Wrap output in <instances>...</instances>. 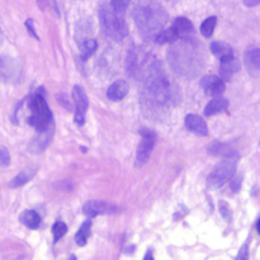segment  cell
I'll use <instances>...</instances> for the list:
<instances>
[{"label": "cell", "mask_w": 260, "mask_h": 260, "mask_svg": "<svg viewBox=\"0 0 260 260\" xmlns=\"http://www.w3.org/2000/svg\"><path fill=\"white\" fill-rule=\"evenodd\" d=\"M98 13L102 28L107 37L114 41H122L128 35V27L124 20V15H119L113 12L109 3H102Z\"/></svg>", "instance_id": "cell-4"}, {"label": "cell", "mask_w": 260, "mask_h": 260, "mask_svg": "<svg viewBox=\"0 0 260 260\" xmlns=\"http://www.w3.org/2000/svg\"><path fill=\"white\" fill-rule=\"evenodd\" d=\"M128 90L129 86L126 80H117L108 88L107 96H108V99H111L113 102L121 101V99H123L128 94Z\"/></svg>", "instance_id": "cell-17"}, {"label": "cell", "mask_w": 260, "mask_h": 260, "mask_svg": "<svg viewBox=\"0 0 260 260\" xmlns=\"http://www.w3.org/2000/svg\"><path fill=\"white\" fill-rule=\"evenodd\" d=\"M218 208H220L221 216H222V217L225 218L228 222H230L231 221V210H230V207H229L228 203H226L225 201H221L220 205H218Z\"/></svg>", "instance_id": "cell-29"}, {"label": "cell", "mask_w": 260, "mask_h": 260, "mask_svg": "<svg viewBox=\"0 0 260 260\" xmlns=\"http://www.w3.org/2000/svg\"><path fill=\"white\" fill-rule=\"evenodd\" d=\"M244 63L253 78L260 76V48L256 46H251L244 53Z\"/></svg>", "instance_id": "cell-12"}, {"label": "cell", "mask_w": 260, "mask_h": 260, "mask_svg": "<svg viewBox=\"0 0 260 260\" xmlns=\"http://www.w3.org/2000/svg\"><path fill=\"white\" fill-rule=\"evenodd\" d=\"M96 48H98V42H96L95 40H93V38H90V40H84L83 42L80 43L81 58H83L84 61L88 60V58L95 52Z\"/></svg>", "instance_id": "cell-22"}, {"label": "cell", "mask_w": 260, "mask_h": 260, "mask_svg": "<svg viewBox=\"0 0 260 260\" xmlns=\"http://www.w3.org/2000/svg\"><path fill=\"white\" fill-rule=\"evenodd\" d=\"M56 98H57L58 102H60V103L62 104L63 108H66V109H69V111H71V108H73V107H71V103H70V102H69V99H66L63 95H57V96H56Z\"/></svg>", "instance_id": "cell-32"}, {"label": "cell", "mask_w": 260, "mask_h": 260, "mask_svg": "<svg viewBox=\"0 0 260 260\" xmlns=\"http://www.w3.org/2000/svg\"><path fill=\"white\" fill-rule=\"evenodd\" d=\"M145 88L156 106H167L173 98L170 79L160 61H152L145 73Z\"/></svg>", "instance_id": "cell-2"}, {"label": "cell", "mask_w": 260, "mask_h": 260, "mask_svg": "<svg viewBox=\"0 0 260 260\" xmlns=\"http://www.w3.org/2000/svg\"><path fill=\"white\" fill-rule=\"evenodd\" d=\"M70 260H76V256H74V255H71V256H70Z\"/></svg>", "instance_id": "cell-38"}, {"label": "cell", "mask_w": 260, "mask_h": 260, "mask_svg": "<svg viewBox=\"0 0 260 260\" xmlns=\"http://www.w3.org/2000/svg\"><path fill=\"white\" fill-rule=\"evenodd\" d=\"M129 2H131V0H111L109 5H111V8L113 9V12H116L117 14L124 15Z\"/></svg>", "instance_id": "cell-27"}, {"label": "cell", "mask_w": 260, "mask_h": 260, "mask_svg": "<svg viewBox=\"0 0 260 260\" xmlns=\"http://www.w3.org/2000/svg\"><path fill=\"white\" fill-rule=\"evenodd\" d=\"M155 42L159 43V45H164V43H174L177 42L178 38H177V35H175L174 29H173V27L168 28V29H162L161 32L157 33L156 36H155Z\"/></svg>", "instance_id": "cell-23"}, {"label": "cell", "mask_w": 260, "mask_h": 260, "mask_svg": "<svg viewBox=\"0 0 260 260\" xmlns=\"http://www.w3.org/2000/svg\"><path fill=\"white\" fill-rule=\"evenodd\" d=\"M228 107H229L228 99L222 98V96H218V98H215L213 101H211L210 103L206 106L205 116H207V117L215 116V114L221 113V112L225 111Z\"/></svg>", "instance_id": "cell-18"}, {"label": "cell", "mask_w": 260, "mask_h": 260, "mask_svg": "<svg viewBox=\"0 0 260 260\" xmlns=\"http://www.w3.org/2000/svg\"><path fill=\"white\" fill-rule=\"evenodd\" d=\"M66 233H68V226H66L63 222H61V221H58V222H56L55 225L52 226V234H53V239H55V241L60 240Z\"/></svg>", "instance_id": "cell-28"}, {"label": "cell", "mask_w": 260, "mask_h": 260, "mask_svg": "<svg viewBox=\"0 0 260 260\" xmlns=\"http://www.w3.org/2000/svg\"><path fill=\"white\" fill-rule=\"evenodd\" d=\"M36 175V169H27L20 172L17 177H14L10 182V187L12 188H19L23 187L24 184H27L28 182L33 179V177Z\"/></svg>", "instance_id": "cell-21"}, {"label": "cell", "mask_w": 260, "mask_h": 260, "mask_svg": "<svg viewBox=\"0 0 260 260\" xmlns=\"http://www.w3.org/2000/svg\"><path fill=\"white\" fill-rule=\"evenodd\" d=\"M238 159V152L231 150L228 154V156H225V159H223L210 174V177H208V185H210L211 188H220L222 187L225 183H228L229 180L233 179V177L235 175L236 172Z\"/></svg>", "instance_id": "cell-6"}, {"label": "cell", "mask_w": 260, "mask_h": 260, "mask_svg": "<svg viewBox=\"0 0 260 260\" xmlns=\"http://www.w3.org/2000/svg\"><path fill=\"white\" fill-rule=\"evenodd\" d=\"M211 51L220 60V62H226V61H230L235 57L231 46L225 42H220V41L211 43Z\"/></svg>", "instance_id": "cell-16"}, {"label": "cell", "mask_w": 260, "mask_h": 260, "mask_svg": "<svg viewBox=\"0 0 260 260\" xmlns=\"http://www.w3.org/2000/svg\"><path fill=\"white\" fill-rule=\"evenodd\" d=\"M260 3V0H244V4L249 8H254V7H258Z\"/></svg>", "instance_id": "cell-35"}, {"label": "cell", "mask_w": 260, "mask_h": 260, "mask_svg": "<svg viewBox=\"0 0 260 260\" xmlns=\"http://www.w3.org/2000/svg\"><path fill=\"white\" fill-rule=\"evenodd\" d=\"M193 41L184 42L182 41L179 46L173 47L168 52L170 66L175 73L184 76H194L201 69V57L196 52V48L192 46Z\"/></svg>", "instance_id": "cell-3"}, {"label": "cell", "mask_w": 260, "mask_h": 260, "mask_svg": "<svg viewBox=\"0 0 260 260\" xmlns=\"http://www.w3.org/2000/svg\"><path fill=\"white\" fill-rule=\"evenodd\" d=\"M240 69V62L236 60L235 57L230 61H226V62H221V75H222V80L230 81L233 78L234 74Z\"/></svg>", "instance_id": "cell-20"}, {"label": "cell", "mask_w": 260, "mask_h": 260, "mask_svg": "<svg viewBox=\"0 0 260 260\" xmlns=\"http://www.w3.org/2000/svg\"><path fill=\"white\" fill-rule=\"evenodd\" d=\"M140 135L142 136V141L140 142L136 152V160L139 165H144L149 161V157L151 155L152 149H154L155 140H156V134L152 129L141 128Z\"/></svg>", "instance_id": "cell-7"}, {"label": "cell", "mask_w": 260, "mask_h": 260, "mask_svg": "<svg viewBox=\"0 0 260 260\" xmlns=\"http://www.w3.org/2000/svg\"><path fill=\"white\" fill-rule=\"evenodd\" d=\"M73 99L74 103H75V123L78 126H83L85 123V113L88 111L89 107V101L88 96H86L85 90L83 89V86L75 85L73 89Z\"/></svg>", "instance_id": "cell-8"}, {"label": "cell", "mask_w": 260, "mask_h": 260, "mask_svg": "<svg viewBox=\"0 0 260 260\" xmlns=\"http://www.w3.org/2000/svg\"><path fill=\"white\" fill-rule=\"evenodd\" d=\"M83 212L90 217L99 215H112L118 212V207L104 201H89L83 206Z\"/></svg>", "instance_id": "cell-10"}, {"label": "cell", "mask_w": 260, "mask_h": 260, "mask_svg": "<svg viewBox=\"0 0 260 260\" xmlns=\"http://www.w3.org/2000/svg\"><path fill=\"white\" fill-rule=\"evenodd\" d=\"M216 23H217V18L216 17L207 18V19L202 23V25H201V33H202L205 37H207V38L211 37L213 33V30H215Z\"/></svg>", "instance_id": "cell-25"}, {"label": "cell", "mask_w": 260, "mask_h": 260, "mask_svg": "<svg viewBox=\"0 0 260 260\" xmlns=\"http://www.w3.org/2000/svg\"><path fill=\"white\" fill-rule=\"evenodd\" d=\"M90 229H91L90 221H85V222L80 226V229H79V231L75 235V241L78 245L80 246L85 245L86 241H88L89 235H90Z\"/></svg>", "instance_id": "cell-24"}, {"label": "cell", "mask_w": 260, "mask_h": 260, "mask_svg": "<svg viewBox=\"0 0 260 260\" xmlns=\"http://www.w3.org/2000/svg\"><path fill=\"white\" fill-rule=\"evenodd\" d=\"M9 162H10V156L8 150L4 149V147H0V165L7 167V165H9Z\"/></svg>", "instance_id": "cell-30"}, {"label": "cell", "mask_w": 260, "mask_h": 260, "mask_svg": "<svg viewBox=\"0 0 260 260\" xmlns=\"http://www.w3.org/2000/svg\"><path fill=\"white\" fill-rule=\"evenodd\" d=\"M132 17L145 38L154 40L168 22V13L156 0H137L132 10Z\"/></svg>", "instance_id": "cell-1"}, {"label": "cell", "mask_w": 260, "mask_h": 260, "mask_svg": "<svg viewBox=\"0 0 260 260\" xmlns=\"http://www.w3.org/2000/svg\"><path fill=\"white\" fill-rule=\"evenodd\" d=\"M28 108L30 112L28 122L40 134L52 129V113H51L50 107L41 91L30 96L28 101Z\"/></svg>", "instance_id": "cell-5"}, {"label": "cell", "mask_w": 260, "mask_h": 260, "mask_svg": "<svg viewBox=\"0 0 260 260\" xmlns=\"http://www.w3.org/2000/svg\"><path fill=\"white\" fill-rule=\"evenodd\" d=\"M144 260H154V258H152V253H151V251H147L146 256H145Z\"/></svg>", "instance_id": "cell-36"}, {"label": "cell", "mask_w": 260, "mask_h": 260, "mask_svg": "<svg viewBox=\"0 0 260 260\" xmlns=\"http://www.w3.org/2000/svg\"><path fill=\"white\" fill-rule=\"evenodd\" d=\"M147 53H145L141 48H132L127 56V73L132 78H137V75L142 73L145 62H146Z\"/></svg>", "instance_id": "cell-9"}, {"label": "cell", "mask_w": 260, "mask_h": 260, "mask_svg": "<svg viewBox=\"0 0 260 260\" xmlns=\"http://www.w3.org/2000/svg\"><path fill=\"white\" fill-rule=\"evenodd\" d=\"M231 187H233L234 192H238L241 187V178L238 177L235 180H233V182H231Z\"/></svg>", "instance_id": "cell-34"}, {"label": "cell", "mask_w": 260, "mask_h": 260, "mask_svg": "<svg viewBox=\"0 0 260 260\" xmlns=\"http://www.w3.org/2000/svg\"><path fill=\"white\" fill-rule=\"evenodd\" d=\"M185 126L197 136H207L208 135L207 124L203 121L202 117H200L198 114H188L185 117Z\"/></svg>", "instance_id": "cell-15"}, {"label": "cell", "mask_w": 260, "mask_h": 260, "mask_svg": "<svg viewBox=\"0 0 260 260\" xmlns=\"http://www.w3.org/2000/svg\"><path fill=\"white\" fill-rule=\"evenodd\" d=\"M236 260H249V248L246 244L240 249L238 256H236Z\"/></svg>", "instance_id": "cell-31"}, {"label": "cell", "mask_w": 260, "mask_h": 260, "mask_svg": "<svg viewBox=\"0 0 260 260\" xmlns=\"http://www.w3.org/2000/svg\"><path fill=\"white\" fill-rule=\"evenodd\" d=\"M201 85H202V88L205 89V91L208 95L212 96L221 95L226 89V85L222 79L216 75H207L202 78Z\"/></svg>", "instance_id": "cell-14"}, {"label": "cell", "mask_w": 260, "mask_h": 260, "mask_svg": "<svg viewBox=\"0 0 260 260\" xmlns=\"http://www.w3.org/2000/svg\"><path fill=\"white\" fill-rule=\"evenodd\" d=\"M20 222L23 223L24 226H27L28 229H32V230H35V229H38L41 225V217L40 215H38L36 211L33 210H27L24 211V212L20 215L19 217Z\"/></svg>", "instance_id": "cell-19"}, {"label": "cell", "mask_w": 260, "mask_h": 260, "mask_svg": "<svg viewBox=\"0 0 260 260\" xmlns=\"http://www.w3.org/2000/svg\"><path fill=\"white\" fill-rule=\"evenodd\" d=\"M3 41V35H2V30H0V43H2Z\"/></svg>", "instance_id": "cell-37"}, {"label": "cell", "mask_w": 260, "mask_h": 260, "mask_svg": "<svg viewBox=\"0 0 260 260\" xmlns=\"http://www.w3.org/2000/svg\"><path fill=\"white\" fill-rule=\"evenodd\" d=\"M173 29H174L177 38L180 41H184V42H190V41L194 40V27H193L192 22L189 19L184 17H179L175 19V22L173 23Z\"/></svg>", "instance_id": "cell-11"}, {"label": "cell", "mask_w": 260, "mask_h": 260, "mask_svg": "<svg viewBox=\"0 0 260 260\" xmlns=\"http://www.w3.org/2000/svg\"><path fill=\"white\" fill-rule=\"evenodd\" d=\"M25 27H27L28 32L30 33V36H32V37H35V38H37V40H38L37 33L35 32V28H33V20L32 19H28L27 22H25Z\"/></svg>", "instance_id": "cell-33"}, {"label": "cell", "mask_w": 260, "mask_h": 260, "mask_svg": "<svg viewBox=\"0 0 260 260\" xmlns=\"http://www.w3.org/2000/svg\"><path fill=\"white\" fill-rule=\"evenodd\" d=\"M19 73L20 69L14 58L8 56L0 57V78L4 79L5 81L17 80L19 78Z\"/></svg>", "instance_id": "cell-13"}, {"label": "cell", "mask_w": 260, "mask_h": 260, "mask_svg": "<svg viewBox=\"0 0 260 260\" xmlns=\"http://www.w3.org/2000/svg\"><path fill=\"white\" fill-rule=\"evenodd\" d=\"M231 150L229 149L228 145L222 144V142H215L213 145H211L208 147V154L215 155V156H228V154L230 152Z\"/></svg>", "instance_id": "cell-26"}]
</instances>
